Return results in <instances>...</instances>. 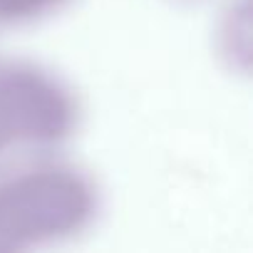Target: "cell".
<instances>
[{
  "instance_id": "6da1fadb",
  "label": "cell",
  "mask_w": 253,
  "mask_h": 253,
  "mask_svg": "<svg viewBox=\"0 0 253 253\" xmlns=\"http://www.w3.org/2000/svg\"><path fill=\"white\" fill-rule=\"evenodd\" d=\"M97 186L65 162H38L0 176V253L70 238L97 213Z\"/></svg>"
},
{
  "instance_id": "7a4b0ae2",
  "label": "cell",
  "mask_w": 253,
  "mask_h": 253,
  "mask_svg": "<svg viewBox=\"0 0 253 253\" xmlns=\"http://www.w3.org/2000/svg\"><path fill=\"white\" fill-rule=\"evenodd\" d=\"M77 119V99L60 77L25 60H0V159L65 142Z\"/></svg>"
},
{
  "instance_id": "3957f363",
  "label": "cell",
  "mask_w": 253,
  "mask_h": 253,
  "mask_svg": "<svg viewBox=\"0 0 253 253\" xmlns=\"http://www.w3.org/2000/svg\"><path fill=\"white\" fill-rule=\"evenodd\" d=\"M67 0H0V25H23L45 18Z\"/></svg>"
}]
</instances>
